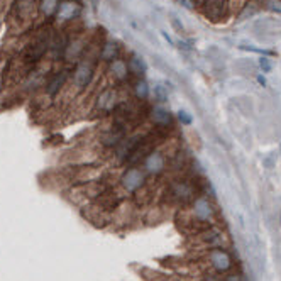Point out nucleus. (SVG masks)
<instances>
[{
	"label": "nucleus",
	"instance_id": "19",
	"mask_svg": "<svg viewBox=\"0 0 281 281\" xmlns=\"http://www.w3.org/2000/svg\"><path fill=\"white\" fill-rule=\"evenodd\" d=\"M178 2L185 7V9H188V10H193L195 9V2H193V0H178Z\"/></svg>",
	"mask_w": 281,
	"mask_h": 281
},
{
	"label": "nucleus",
	"instance_id": "5",
	"mask_svg": "<svg viewBox=\"0 0 281 281\" xmlns=\"http://www.w3.org/2000/svg\"><path fill=\"white\" fill-rule=\"evenodd\" d=\"M212 205L207 198H197L193 205V213H195V219L200 220V222H209L212 219Z\"/></svg>",
	"mask_w": 281,
	"mask_h": 281
},
{
	"label": "nucleus",
	"instance_id": "15",
	"mask_svg": "<svg viewBox=\"0 0 281 281\" xmlns=\"http://www.w3.org/2000/svg\"><path fill=\"white\" fill-rule=\"evenodd\" d=\"M154 98H156V100L160 102V103L168 100V94H166L164 88L160 87V85H158V87H154Z\"/></svg>",
	"mask_w": 281,
	"mask_h": 281
},
{
	"label": "nucleus",
	"instance_id": "6",
	"mask_svg": "<svg viewBox=\"0 0 281 281\" xmlns=\"http://www.w3.org/2000/svg\"><path fill=\"white\" fill-rule=\"evenodd\" d=\"M225 10V0H205V14L209 19L220 21Z\"/></svg>",
	"mask_w": 281,
	"mask_h": 281
},
{
	"label": "nucleus",
	"instance_id": "17",
	"mask_svg": "<svg viewBox=\"0 0 281 281\" xmlns=\"http://www.w3.org/2000/svg\"><path fill=\"white\" fill-rule=\"evenodd\" d=\"M178 119L183 125H191V117L188 116V112H185V110H180L178 112Z\"/></svg>",
	"mask_w": 281,
	"mask_h": 281
},
{
	"label": "nucleus",
	"instance_id": "2",
	"mask_svg": "<svg viewBox=\"0 0 281 281\" xmlns=\"http://www.w3.org/2000/svg\"><path fill=\"white\" fill-rule=\"evenodd\" d=\"M209 259H210V264L220 273H225L232 268V258L227 251L220 249V247H213L212 251L209 253Z\"/></svg>",
	"mask_w": 281,
	"mask_h": 281
},
{
	"label": "nucleus",
	"instance_id": "9",
	"mask_svg": "<svg viewBox=\"0 0 281 281\" xmlns=\"http://www.w3.org/2000/svg\"><path fill=\"white\" fill-rule=\"evenodd\" d=\"M127 68H129V73H134V75H142V73H146L147 66H146V63L140 60V58L132 56L131 60L127 61Z\"/></svg>",
	"mask_w": 281,
	"mask_h": 281
},
{
	"label": "nucleus",
	"instance_id": "16",
	"mask_svg": "<svg viewBox=\"0 0 281 281\" xmlns=\"http://www.w3.org/2000/svg\"><path fill=\"white\" fill-rule=\"evenodd\" d=\"M266 9L273 10V12H281V0H268L266 2Z\"/></svg>",
	"mask_w": 281,
	"mask_h": 281
},
{
	"label": "nucleus",
	"instance_id": "7",
	"mask_svg": "<svg viewBox=\"0 0 281 281\" xmlns=\"http://www.w3.org/2000/svg\"><path fill=\"white\" fill-rule=\"evenodd\" d=\"M171 195L176 198V200L187 202V200H190V198L193 197V188H191L188 183H185V181H180V183L173 185Z\"/></svg>",
	"mask_w": 281,
	"mask_h": 281
},
{
	"label": "nucleus",
	"instance_id": "4",
	"mask_svg": "<svg viewBox=\"0 0 281 281\" xmlns=\"http://www.w3.org/2000/svg\"><path fill=\"white\" fill-rule=\"evenodd\" d=\"M164 166H166V158L163 156L161 153H158V151H151V153L144 158V168L149 173L158 175V173H161L163 169H164Z\"/></svg>",
	"mask_w": 281,
	"mask_h": 281
},
{
	"label": "nucleus",
	"instance_id": "21",
	"mask_svg": "<svg viewBox=\"0 0 281 281\" xmlns=\"http://www.w3.org/2000/svg\"><path fill=\"white\" fill-rule=\"evenodd\" d=\"M209 281H215V280H209Z\"/></svg>",
	"mask_w": 281,
	"mask_h": 281
},
{
	"label": "nucleus",
	"instance_id": "20",
	"mask_svg": "<svg viewBox=\"0 0 281 281\" xmlns=\"http://www.w3.org/2000/svg\"><path fill=\"white\" fill-rule=\"evenodd\" d=\"M225 281H246V280H244V276H241V275H231V276H227Z\"/></svg>",
	"mask_w": 281,
	"mask_h": 281
},
{
	"label": "nucleus",
	"instance_id": "14",
	"mask_svg": "<svg viewBox=\"0 0 281 281\" xmlns=\"http://www.w3.org/2000/svg\"><path fill=\"white\" fill-rule=\"evenodd\" d=\"M114 98H116V95H114L112 92H105V94L102 95V102H98V103H100L102 109L109 110V109H112V105H114Z\"/></svg>",
	"mask_w": 281,
	"mask_h": 281
},
{
	"label": "nucleus",
	"instance_id": "8",
	"mask_svg": "<svg viewBox=\"0 0 281 281\" xmlns=\"http://www.w3.org/2000/svg\"><path fill=\"white\" fill-rule=\"evenodd\" d=\"M92 78V68L88 65H80L75 71V83L78 85L80 88L87 87V83Z\"/></svg>",
	"mask_w": 281,
	"mask_h": 281
},
{
	"label": "nucleus",
	"instance_id": "1",
	"mask_svg": "<svg viewBox=\"0 0 281 281\" xmlns=\"http://www.w3.org/2000/svg\"><path fill=\"white\" fill-rule=\"evenodd\" d=\"M122 187L125 188L127 191H131V193H134V191H138L140 187L144 185V181H146V176H144V173L140 171L139 168H129L127 171L122 175Z\"/></svg>",
	"mask_w": 281,
	"mask_h": 281
},
{
	"label": "nucleus",
	"instance_id": "11",
	"mask_svg": "<svg viewBox=\"0 0 281 281\" xmlns=\"http://www.w3.org/2000/svg\"><path fill=\"white\" fill-rule=\"evenodd\" d=\"M117 53H119V47H117V44L116 43H107L105 46H103L100 56L107 61H116Z\"/></svg>",
	"mask_w": 281,
	"mask_h": 281
},
{
	"label": "nucleus",
	"instance_id": "13",
	"mask_svg": "<svg viewBox=\"0 0 281 281\" xmlns=\"http://www.w3.org/2000/svg\"><path fill=\"white\" fill-rule=\"evenodd\" d=\"M65 78H66V73H65V71H61V75H56V76H54V80L49 83V88H47V92H49L51 95L56 94V92L61 88V85L65 83Z\"/></svg>",
	"mask_w": 281,
	"mask_h": 281
},
{
	"label": "nucleus",
	"instance_id": "3",
	"mask_svg": "<svg viewBox=\"0 0 281 281\" xmlns=\"http://www.w3.org/2000/svg\"><path fill=\"white\" fill-rule=\"evenodd\" d=\"M151 119H153V122L158 125V127H163V129L171 127V124H173L171 112L163 105H154L153 109H151Z\"/></svg>",
	"mask_w": 281,
	"mask_h": 281
},
{
	"label": "nucleus",
	"instance_id": "10",
	"mask_svg": "<svg viewBox=\"0 0 281 281\" xmlns=\"http://www.w3.org/2000/svg\"><path fill=\"white\" fill-rule=\"evenodd\" d=\"M149 94H151V88H149V85H147V81L146 80H139L138 83H136V87H134L136 98H138V100H146V98L149 97Z\"/></svg>",
	"mask_w": 281,
	"mask_h": 281
},
{
	"label": "nucleus",
	"instance_id": "12",
	"mask_svg": "<svg viewBox=\"0 0 281 281\" xmlns=\"http://www.w3.org/2000/svg\"><path fill=\"white\" fill-rule=\"evenodd\" d=\"M112 71H114V76L119 80H124L129 73V68H127V63L120 61V60H116L112 63Z\"/></svg>",
	"mask_w": 281,
	"mask_h": 281
},
{
	"label": "nucleus",
	"instance_id": "18",
	"mask_svg": "<svg viewBox=\"0 0 281 281\" xmlns=\"http://www.w3.org/2000/svg\"><path fill=\"white\" fill-rule=\"evenodd\" d=\"M259 66L262 68V71H264V73H268L269 70H271V65H269V61L266 60V58H261V60H259Z\"/></svg>",
	"mask_w": 281,
	"mask_h": 281
}]
</instances>
